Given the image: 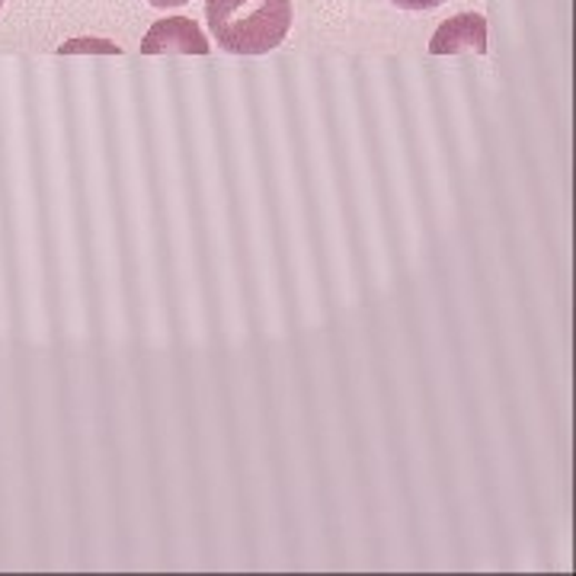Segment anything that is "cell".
I'll return each instance as SVG.
<instances>
[{"mask_svg": "<svg viewBox=\"0 0 576 576\" xmlns=\"http://www.w3.org/2000/svg\"><path fill=\"white\" fill-rule=\"evenodd\" d=\"M206 20L225 52L266 54L291 29V0H209Z\"/></svg>", "mask_w": 576, "mask_h": 576, "instance_id": "obj_1", "label": "cell"}, {"mask_svg": "<svg viewBox=\"0 0 576 576\" xmlns=\"http://www.w3.org/2000/svg\"><path fill=\"white\" fill-rule=\"evenodd\" d=\"M141 54H209V39L189 17H167L148 29Z\"/></svg>", "mask_w": 576, "mask_h": 576, "instance_id": "obj_2", "label": "cell"}, {"mask_svg": "<svg viewBox=\"0 0 576 576\" xmlns=\"http://www.w3.org/2000/svg\"><path fill=\"white\" fill-rule=\"evenodd\" d=\"M433 54H461V52H487V20L480 13H458L448 23L436 29L429 39Z\"/></svg>", "mask_w": 576, "mask_h": 576, "instance_id": "obj_3", "label": "cell"}, {"mask_svg": "<svg viewBox=\"0 0 576 576\" xmlns=\"http://www.w3.org/2000/svg\"><path fill=\"white\" fill-rule=\"evenodd\" d=\"M391 3H397L400 10H433V7H439L446 0H391Z\"/></svg>", "mask_w": 576, "mask_h": 576, "instance_id": "obj_4", "label": "cell"}, {"mask_svg": "<svg viewBox=\"0 0 576 576\" xmlns=\"http://www.w3.org/2000/svg\"><path fill=\"white\" fill-rule=\"evenodd\" d=\"M148 3H151V7H163V10H167V7H183V3H189V0H148Z\"/></svg>", "mask_w": 576, "mask_h": 576, "instance_id": "obj_5", "label": "cell"}, {"mask_svg": "<svg viewBox=\"0 0 576 576\" xmlns=\"http://www.w3.org/2000/svg\"><path fill=\"white\" fill-rule=\"evenodd\" d=\"M0 7H3V0H0Z\"/></svg>", "mask_w": 576, "mask_h": 576, "instance_id": "obj_6", "label": "cell"}]
</instances>
